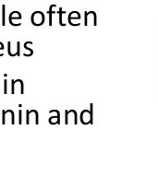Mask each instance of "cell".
<instances>
[{
  "label": "cell",
  "instance_id": "6da1fadb",
  "mask_svg": "<svg viewBox=\"0 0 158 177\" xmlns=\"http://www.w3.org/2000/svg\"><path fill=\"white\" fill-rule=\"evenodd\" d=\"M45 14L42 11H34L33 14H31V22L34 26L39 27L42 26L45 23Z\"/></svg>",
  "mask_w": 158,
  "mask_h": 177
},
{
  "label": "cell",
  "instance_id": "7a4b0ae2",
  "mask_svg": "<svg viewBox=\"0 0 158 177\" xmlns=\"http://www.w3.org/2000/svg\"><path fill=\"white\" fill-rule=\"evenodd\" d=\"M26 124L27 125H38L39 124V113L36 110H27L26 113Z\"/></svg>",
  "mask_w": 158,
  "mask_h": 177
},
{
  "label": "cell",
  "instance_id": "3957f363",
  "mask_svg": "<svg viewBox=\"0 0 158 177\" xmlns=\"http://www.w3.org/2000/svg\"><path fill=\"white\" fill-rule=\"evenodd\" d=\"M2 124L3 125H14L15 124V113L12 110L2 111Z\"/></svg>",
  "mask_w": 158,
  "mask_h": 177
},
{
  "label": "cell",
  "instance_id": "277c9868",
  "mask_svg": "<svg viewBox=\"0 0 158 177\" xmlns=\"http://www.w3.org/2000/svg\"><path fill=\"white\" fill-rule=\"evenodd\" d=\"M11 93L15 94V93H20V94H23L24 93V83L22 79H12L11 80Z\"/></svg>",
  "mask_w": 158,
  "mask_h": 177
},
{
  "label": "cell",
  "instance_id": "5b68a950",
  "mask_svg": "<svg viewBox=\"0 0 158 177\" xmlns=\"http://www.w3.org/2000/svg\"><path fill=\"white\" fill-rule=\"evenodd\" d=\"M22 19L21 13L19 11H12L9 16V21L12 26L18 27L21 25V22H19Z\"/></svg>",
  "mask_w": 158,
  "mask_h": 177
},
{
  "label": "cell",
  "instance_id": "8992f818",
  "mask_svg": "<svg viewBox=\"0 0 158 177\" xmlns=\"http://www.w3.org/2000/svg\"><path fill=\"white\" fill-rule=\"evenodd\" d=\"M8 54L9 56H20V43L17 42L16 46L12 48L11 42H8Z\"/></svg>",
  "mask_w": 158,
  "mask_h": 177
},
{
  "label": "cell",
  "instance_id": "52a82bcc",
  "mask_svg": "<svg viewBox=\"0 0 158 177\" xmlns=\"http://www.w3.org/2000/svg\"><path fill=\"white\" fill-rule=\"evenodd\" d=\"M50 113V118H49V124L51 125H56V124H59L60 123V114H59V112L56 111V110H52L49 112Z\"/></svg>",
  "mask_w": 158,
  "mask_h": 177
},
{
  "label": "cell",
  "instance_id": "ba28073f",
  "mask_svg": "<svg viewBox=\"0 0 158 177\" xmlns=\"http://www.w3.org/2000/svg\"><path fill=\"white\" fill-rule=\"evenodd\" d=\"M65 123L66 124H70V120H72V123L76 124L77 123V115H76V112L75 111H69V112H66V114H65Z\"/></svg>",
  "mask_w": 158,
  "mask_h": 177
},
{
  "label": "cell",
  "instance_id": "9c48e42d",
  "mask_svg": "<svg viewBox=\"0 0 158 177\" xmlns=\"http://www.w3.org/2000/svg\"><path fill=\"white\" fill-rule=\"evenodd\" d=\"M6 25V5H2V26Z\"/></svg>",
  "mask_w": 158,
  "mask_h": 177
},
{
  "label": "cell",
  "instance_id": "30bf717a",
  "mask_svg": "<svg viewBox=\"0 0 158 177\" xmlns=\"http://www.w3.org/2000/svg\"><path fill=\"white\" fill-rule=\"evenodd\" d=\"M55 7H56V5H51V6H50V9H49V11H48V14H49V25H50V26L52 25V15L55 13V12L53 11V9H54Z\"/></svg>",
  "mask_w": 158,
  "mask_h": 177
},
{
  "label": "cell",
  "instance_id": "8fae6325",
  "mask_svg": "<svg viewBox=\"0 0 158 177\" xmlns=\"http://www.w3.org/2000/svg\"><path fill=\"white\" fill-rule=\"evenodd\" d=\"M30 43V42H25V43H24V48H25V50H27V51H29L30 52V54H31V56L34 54V49H31V48H30L29 46H28V44Z\"/></svg>",
  "mask_w": 158,
  "mask_h": 177
},
{
  "label": "cell",
  "instance_id": "7c38bea8",
  "mask_svg": "<svg viewBox=\"0 0 158 177\" xmlns=\"http://www.w3.org/2000/svg\"><path fill=\"white\" fill-rule=\"evenodd\" d=\"M8 93V80L4 79V94Z\"/></svg>",
  "mask_w": 158,
  "mask_h": 177
},
{
  "label": "cell",
  "instance_id": "4fadbf2b",
  "mask_svg": "<svg viewBox=\"0 0 158 177\" xmlns=\"http://www.w3.org/2000/svg\"><path fill=\"white\" fill-rule=\"evenodd\" d=\"M19 124L20 125L22 124V111L21 110L19 111Z\"/></svg>",
  "mask_w": 158,
  "mask_h": 177
},
{
  "label": "cell",
  "instance_id": "5bb4252c",
  "mask_svg": "<svg viewBox=\"0 0 158 177\" xmlns=\"http://www.w3.org/2000/svg\"><path fill=\"white\" fill-rule=\"evenodd\" d=\"M3 50H4V44L3 43L0 42V51H3Z\"/></svg>",
  "mask_w": 158,
  "mask_h": 177
}]
</instances>
